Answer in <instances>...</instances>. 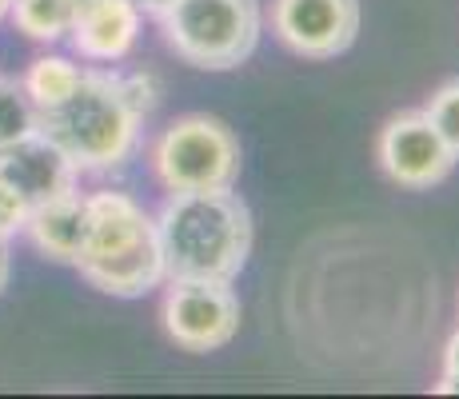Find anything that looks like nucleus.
<instances>
[{
    "instance_id": "15",
    "label": "nucleus",
    "mask_w": 459,
    "mask_h": 399,
    "mask_svg": "<svg viewBox=\"0 0 459 399\" xmlns=\"http://www.w3.org/2000/svg\"><path fill=\"white\" fill-rule=\"evenodd\" d=\"M423 112H428V120L439 128L444 144L452 148V156L459 160V76L444 80V84L431 92V100L423 104Z\"/></svg>"
},
{
    "instance_id": "18",
    "label": "nucleus",
    "mask_w": 459,
    "mask_h": 399,
    "mask_svg": "<svg viewBox=\"0 0 459 399\" xmlns=\"http://www.w3.org/2000/svg\"><path fill=\"white\" fill-rule=\"evenodd\" d=\"M436 392L439 395H459V332L447 340V348H444V371H439Z\"/></svg>"
},
{
    "instance_id": "12",
    "label": "nucleus",
    "mask_w": 459,
    "mask_h": 399,
    "mask_svg": "<svg viewBox=\"0 0 459 399\" xmlns=\"http://www.w3.org/2000/svg\"><path fill=\"white\" fill-rule=\"evenodd\" d=\"M76 8H81V0H13L8 16H13L16 32H24L29 40L56 44L73 29Z\"/></svg>"
},
{
    "instance_id": "10",
    "label": "nucleus",
    "mask_w": 459,
    "mask_h": 399,
    "mask_svg": "<svg viewBox=\"0 0 459 399\" xmlns=\"http://www.w3.org/2000/svg\"><path fill=\"white\" fill-rule=\"evenodd\" d=\"M140 16L144 13L132 0H81L68 40L76 56L96 60V65H117L140 37Z\"/></svg>"
},
{
    "instance_id": "7",
    "label": "nucleus",
    "mask_w": 459,
    "mask_h": 399,
    "mask_svg": "<svg viewBox=\"0 0 459 399\" xmlns=\"http://www.w3.org/2000/svg\"><path fill=\"white\" fill-rule=\"evenodd\" d=\"M376 160H379L387 180L408 188V192L436 188V184H444L447 176H452V168L459 164L423 108L400 112V117H392L384 128H379Z\"/></svg>"
},
{
    "instance_id": "4",
    "label": "nucleus",
    "mask_w": 459,
    "mask_h": 399,
    "mask_svg": "<svg viewBox=\"0 0 459 399\" xmlns=\"http://www.w3.org/2000/svg\"><path fill=\"white\" fill-rule=\"evenodd\" d=\"M160 21L164 44L192 68L228 73L260 44V0H176Z\"/></svg>"
},
{
    "instance_id": "1",
    "label": "nucleus",
    "mask_w": 459,
    "mask_h": 399,
    "mask_svg": "<svg viewBox=\"0 0 459 399\" xmlns=\"http://www.w3.org/2000/svg\"><path fill=\"white\" fill-rule=\"evenodd\" d=\"M156 232L164 247L168 280L232 283L252 256V212L232 188L168 192Z\"/></svg>"
},
{
    "instance_id": "11",
    "label": "nucleus",
    "mask_w": 459,
    "mask_h": 399,
    "mask_svg": "<svg viewBox=\"0 0 459 399\" xmlns=\"http://www.w3.org/2000/svg\"><path fill=\"white\" fill-rule=\"evenodd\" d=\"M24 232H29L32 247L52 264H73L84 247V232H88V196L81 192H65L56 200H44L29 208L24 220Z\"/></svg>"
},
{
    "instance_id": "16",
    "label": "nucleus",
    "mask_w": 459,
    "mask_h": 399,
    "mask_svg": "<svg viewBox=\"0 0 459 399\" xmlns=\"http://www.w3.org/2000/svg\"><path fill=\"white\" fill-rule=\"evenodd\" d=\"M29 208L32 204L21 196L16 188H8L4 180H0V239L24 232V220H29Z\"/></svg>"
},
{
    "instance_id": "21",
    "label": "nucleus",
    "mask_w": 459,
    "mask_h": 399,
    "mask_svg": "<svg viewBox=\"0 0 459 399\" xmlns=\"http://www.w3.org/2000/svg\"><path fill=\"white\" fill-rule=\"evenodd\" d=\"M8 8H13V0H0V16H8Z\"/></svg>"
},
{
    "instance_id": "6",
    "label": "nucleus",
    "mask_w": 459,
    "mask_h": 399,
    "mask_svg": "<svg viewBox=\"0 0 459 399\" xmlns=\"http://www.w3.org/2000/svg\"><path fill=\"white\" fill-rule=\"evenodd\" d=\"M164 332L184 351H220L240 332V296L224 280H168Z\"/></svg>"
},
{
    "instance_id": "17",
    "label": "nucleus",
    "mask_w": 459,
    "mask_h": 399,
    "mask_svg": "<svg viewBox=\"0 0 459 399\" xmlns=\"http://www.w3.org/2000/svg\"><path fill=\"white\" fill-rule=\"evenodd\" d=\"M120 84H125V96L132 100V108H136L140 117H148V112L156 108V100H160V88H156V80L148 76V73L120 76Z\"/></svg>"
},
{
    "instance_id": "14",
    "label": "nucleus",
    "mask_w": 459,
    "mask_h": 399,
    "mask_svg": "<svg viewBox=\"0 0 459 399\" xmlns=\"http://www.w3.org/2000/svg\"><path fill=\"white\" fill-rule=\"evenodd\" d=\"M40 128V108L21 80H0V148Z\"/></svg>"
},
{
    "instance_id": "2",
    "label": "nucleus",
    "mask_w": 459,
    "mask_h": 399,
    "mask_svg": "<svg viewBox=\"0 0 459 399\" xmlns=\"http://www.w3.org/2000/svg\"><path fill=\"white\" fill-rule=\"evenodd\" d=\"M76 268L104 296L136 299L160 288L168 272L156 216L125 192H92L88 196V232Z\"/></svg>"
},
{
    "instance_id": "9",
    "label": "nucleus",
    "mask_w": 459,
    "mask_h": 399,
    "mask_svg": "<svg viewBox=\"0 0 459 399\" xmlns=\"http://www.w3.org/2000/svg\"><path fill=\"white\" fill-rule=\"evenodd\" d=\"M76 176L81 172L65 156V148L44 136L40 128L0 148V180L21 192L29 204H44V200H56L65 192H73Z\"/></svg>"
},
{
    "instance_id": "8",
    "label": "nucleus",
    "mask_w": 459,
    "mask_h": 399,
    "mask_svg": "<svg viewBox=\"0 0 459 399\" xmlns=\"http://www.w3.org/2000/svg\"><path fill=\"white\" fill-rule=\"evenodd\" d=\"M272 32L304 60H332L359 37V0H272Z\"/></svg>"
},
{
    "instance_id": "20",
    "label": "nucleus",
    "mask_w": 459,
    "mask_h": 399,
    "mask_svg": "<svg viewBox=\"0 0 459 399\" xmlns=\"http://www.w3.org/2000/svg\"><path fill=\"white\" fill-rule=\"evenodd\" d=\"M8 268H13V260H8V247H4V239H0V291H4V283H8Z\"/></svg>"
},
{
    "instance_id": "13",
    "label": "nucleus",
    "mask_w": 459,
    "mask_h": 399,
    "mask_svg": "<svg viewBox=\"0 0 459 399\" xmlns=\"http://www.w3.org/2000/svg\"><path fill=\"white\" fill-rule=\"evenodd\" d=\"M84 68L73 65L68 56H37L29 65V73H24V92L32 96V104L44 112V108H56L60 100H68V96L76 92V84H81Z\"/></svg>"
},
{
    "instance_id": "3",
    "label": "nucleus",
    "mask_w": 459,
    "mask_h": 399,
    "mask_svg": "<svg viewBox=\"0 0 459 399\" xmlns=\"http://www.w3.org/2000/svg\"><path fill=\"white\" fill-rule=\"evenodd\" d=\"M140 117L112 73H84L76 92L40 112V132L65 148L76 172H112L140 140Z\"/></svg>"
},
{
    "instance_id": "19",
    "label": "nucleus",
    "mask_w": 459,
    "mask_h": 399,
    "mask_svg": "<svg viewBox=\"0 0 459 399\" xmlns=\"http://www.w3.org/2000/svg\"><path fill=\"white\" fill-rule=\"evenodd\" d=\"M132 4H136L140 13H144V16H164L168 8L176 4V0H132Z\"/></svg>"
},
{
    "instance_id": "5",
    "label": "nucleus",
    "mask_w": 459,
    "mask_h": 399,
    "mask_svg": "<svg viewBox=\"0 0 459 399\" xmlns=\"http://www.w3.org/2000/svg\"><path fill=\"white\" fill-rule=\"evenodd\" d=\"M244 152L224 120L188 112L172 120L152 144V172L164 192H212L236 188Z\"/></svg>"
}]
</instances>
